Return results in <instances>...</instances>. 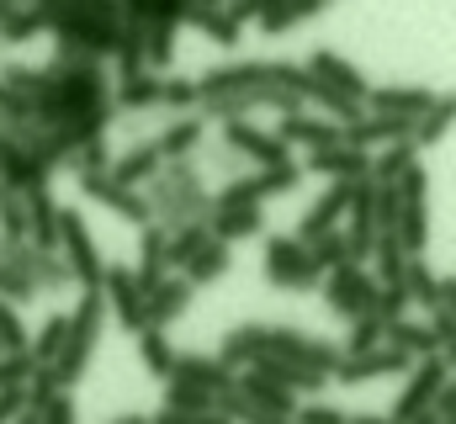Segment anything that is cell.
Returning a JSON list of instances; mask_svg holds the SVG:
<instances>
[{
  "label": "cell",
  "instance_id": "obj_25",
  "mask_svg": "<svg viewBox=\"0 0 456 424\" xmlns=\"http://www.w3.org/2000/svg\"><path fill=\"white\" fill-rule=\"evenodd\" d=\"M186 27H197L208 43H218L228 53L244 43V27L228 16V5H218V0H186Z\"/></svg>",
  "mask_w": 456,
  "mask_h": 424
},
{
  "label": "cell",
  "instance_id": "obj_37",
  "mask_svg": "<svg viewBox=\"0 0 456 424\" xmlns=\"http://www.w3.org/2000/svg\"><path fill=\"white\" fill-rule=\"evenodd\" d=\"M414 165H419V149H414V143L377 149V154H371V181H377V186H398V181H403Z\"/></svg>",
  "mask_w": 456,
  "mask_h": 424
},
{
  "label": "cell",
  "instance_id": "obj_21",
  "mask_svg": "<svg viewBox=\"0 0 456 424\" xmlns=\"http://www.w3.org/2000/svg\"><path fill=\"white\" fill-rule=\"evenodd\" d=\"M436 102V91L430 86H371V96H366V111H377V117H403V122H419L425 111Z\"/></svg>",
  "mask_w": 456,
  "mask_h": 424
},
{
  "label": "cell",
  "instance_id": "obj_63",
  "mask_svg": "<svg viewBox=\"0 0 456 424\" xmlns=\"http://www.w3.org/2000/svg\"><path fill=\"white\" fill-rule=\"evenodd\" d=\"M16 424H43V414H32V409H27V414H21Z\"/></svg>",
  "mask_w": 456,
  "mask_h": 424
},
{
  "label": "cell",
  "instance_id": "obj_5",
  "mask_svg": "<svg viewBox=\"0 0 456 424\" xmlns=\"http://www.w3.org/2000/svg\"><path fill=\"white\" fill-rule=\"evenodd\" d=\"M59 260L69 265L75 287L80 292H102V276H107V255L91 233V223L80 217V208H59Z\"/></svg>",
  "mask_w": 456,
  "mask_h": 424
},
{
  "label": "cell",
  "instance_id": "obj_9",
  "mask_svg": "<svg viewBox=\"0 0 456 424\" xmlns=\"http://www.w3.org/2000/svg\"><path fill=\"white\" fill-rule=\"evenodd\" d=\"M297 181H303V165L297 159L292 165H276V170H244V175H233L228 186L213 192V202L218 208H265L271 197L297 192Z\"/></svg>",
  "mask_w": 456,
  "mask_h": 424
},
{
  "label": "cell",
  "instance_id": "obj_62",
  "mask_svg": "<svg viewBox=\"0 0 456 424\" xmlns=\"http://www.w3.org/2000/svg\"><path fill=\"white\" fill-rule=\"evenodd\" d=\"M441 361L452 366V377H456V345H452V350H441Z\"/></svg>",
  "mask_w": 456,
  "mask_h": 424
},
{
  "label": "cell",
  "instance_id": "obj_46",
  "mask_svg": "<svg viewBox=\"0 0 456 424\" xmlns=\"http://www.w3.org/2000/svg\"><path fill=\"white\" fill-rule=\"evenodd\" d=\"M37 32H48V27H43V16H37V5H11V16L0 21V43H11V48L32 43Z\"/></svg>",
  "mask_w": 456,
  "mask_h": 424
},
{
  "label": "cell",
  "instance_id": "obj_17",
  "mask_svg": "<svg viewBox=\"0 0 456 424\" xmlns=\"http://www.w3.org/2000/svg\"><path fill=\"white\" fill-rule=\"evenodd\" d=\"M350 197H355V186H324V192L308 202V212L292 223V239L314 244V239H324V233H340L345 212H350Z\"/></svg>",
  "mask_w": 456,
  "mask_h": 424
},
{
  "label": "cell",
  "instance_id": "obj_12",
  "mask_svg": "<svg viewBox=\"0 0 456 424\" xmlns=\"http://www.w3.org/2000/svg\"><path fill=\"white\" fill-rule=\"evenodd\" d=\"M102 303H107V318H117L127 334H143V287L133 276V265L122 260H107V276H102Z\"/></svg>",
  "mask_w": 456,
  "mask_h": 424
},
{
  "label": "cell",
  "instance_id": "obj_10",
  "mask_svg": "<svg viewBox=\"0 0 456 424\" xmlns=\"http://www.w3.org/2000/svg\"><path fill=\"white\" fill-rule=\"evenodd\" d=\"M218 143H224L244 170H276V165H292V149H287L271 127H260V122H224V127H218Z\"/></svg>",
  "mask_w": 456,
  "mask_h": 424
},
{
  "label": "cell",
  "instance_id": "obj_7",
  "mask_svg": "<svg viewBox=\"0 0 456 424\" xmlns=\"http://www.w3.org/2000/svg\"><path fill=\"white\" fill-rule=\"evenodd\" d=\"M393 233H398V244H403L409 260L430 249V170L425 165H414L398 181V228Z\"/></svg>",
  "mask_w": 456,
  "mask_h": 424
},
{
  "label": "cell",
  "instance_id": "obj_36",
  "mask_svg": "<svg viewBox=\"0 0 456 424\" xmlns=\"http://www.w3.org/2000/svg\"><path fill=\"white\" fill-rule=\"evenodd\" d=\"M138 355H143V371H149V377H159V382L175 377V355H181V350L170 345L165 329H143V334H138Z\"/></svg>",
  "mask_w": 456,
  "mask_h": 424
},
{
  "label": "cell",
  "instance_id": "obj_32",
  "mask_svg": "<svg viewBox=\"0 0 456 424\" xmlns=\"http://www.w3.org/2000/svg\"><path fill=\"white\" fill-rule=\"evenodd\" d=\"M456 127V91H436V102L430 111L414 122V149L425 154V149H436V143H446V133Z\"/></svg>",
  "mask_w": 456,
  "mask_h": 424
},
{
  "label": "cell",
  "instance_id": "obj_13",
  "mask_svg": "<svg viewBox=\"0 0 456 424\" xmlns=\"http://www.w3.org/2000/svg\"><path fill=\"white\" fill-rule=\"evenodd\" d=\"M414 371V361L403 355V350H393V345H377V350H366V355H340V366H335V387H366V382H382V377H409Z\"/></svg>",
  "mask_w": 456,
  "mask_h": 424
},
{
  "label": "cell",
  "instance_id": "obj_4",
  "mask_svg": "<svg viewBox=\"0 0 456 424\" xmlns=\"http://www.w3.org/2000/svg\"><path fill=\"white\" fill-rule=\"evenodd\" d=\"M102 329H107V303H102V292H80V303L69 308L64 350H59V361H53V382H59V393H75V387H80V377H86L91 361H96Z\"/></svg>",
  "mask_w": 456,
  "mask_h": 424
},
{
  "label": "cell",
  "instance_id": "obj_11",
  "mask_svg": "<svg viewBox=\"0 0 456 424\" xmlns=\"http://www.w3.org/2000/svg\"><path fill=\"white\" fill-rule=\"evenodd\" d=\"M324 308L330 318H345V323H355L361 314H371L377 308V276H371V265H340V271H330L324 276Z\"/></svg>",
  "mask_w": 456,
  "mask_h": 424
},
{
  "label": "cell",
  "instance_id": "obj_60",
  "mask_svg": "<svg viewBox=\"0 0 456 424\" xmlns=\"http://www.w3.org/2000/svg\"><path fill=\"white\" fill-rule=\"evenodd\" d=\"M350 424H393L387 414H350Z\"/></svg>",
  "mask_w": 456,
  "mask_h": 424
},
{
  "label": "cell",
  "instance_id": "obj_29",
  "mask_svg": "<svg viewBox=\"0 0 456 424\" xmlns=\"http://www.w3.org/2000/svg\"><path fill=\"white\" fill-rule=\"evenodd\" d=\"M324 11H330L324 0H260L255 27L271 32V37H281V32H292V27H303V21H314V16H324Z\"/></svg>",
  "mask_w": 456,
  "mask_h": 424
},
{
  "label": "cell",
  "instance_id": "obj_39",
  "mask_svg": "<svg viewBox=\"0 0 456 424\" xmlns=\"http://www.w3.org/2000/svg\"><path fill=\"white\" fill-rule=\"evenodd\" d=\"M112 64H117V80H133V75H149V69H143V27H138V21H122V27H117Z\"/></svg>",
  "mask_w": 456,
  "mask_h": 424
},
{
  "label": "cell",
  "instance_id": "obj_24",
  "mask_svg": "<svg viewBox=\"0 0 456 424\" xmlns=\"http://www.w3.org/2000/svg\"><path fill=\"white\" fill-rule=\"evenodd\" d=\"M154 143H159V154H165V165H175V159H197L202 154V143H208V122L191 111V117H170L159 133H149Z\"/></svg>",
  "mask_w": 456,
  "mask_h": 424
},
{
  "label": "cell",
  "instance_id": "obj_59",
  "mask_svg": "<svg viewBox=\"0 0 456 424\" xmlns=\"http://www.w3.org/2000/svg\"><path fill=\"white\" fill-rule=\"evenodd\" d=\"M441 308L456 318V276H441Z\"/></svg>",
  "mask_w": 456,
  "mask_h": 424
},
{
  "label": "cell",
  "instance_id": "obj_34",
  "mask_svg": "<svg viewBox=\"0 0 456 424\" xmlns=\"http://www.w3.org/2000/svg\"><path fill=\"white\" fill-rule=\"evenodd\" d=\"M208 233H213L218 244L255 239V233H265V212H260V208H218V212H213V223H208Z\"/></svg>",
  "mask_w": 456,
  "mask_h": 424
},
{
  "label": "cell",
  "instance_id": "obj_30",
  "mask_svg": "<svg viewBox=\"0 0 456 424\" xmlns=\"http://www.w3.org/2000/svg\"><path fill=\"white\" fill-rule=\"evenodd\" d=\"M112 106L122 111V117L159 111V106H165V75H133V80H112Z\"/></svg>",
  "mask_w": 456,
  "mask_h": 424
},
{
  "label": "cell",
  "instance_id": "obj_53",
  "mask_svg": "<svg viewBox=\"0 0 456 424\" xmlns=\"http://www.w3.org/2000/svg\"><path fill=\"white\" fill-rule=\"evenodd\" d=\"M32 355H0V387H27L32 382Z\"/></svg>",
  "mask_w": 456,
  "mask_h": 424
},
{
  "label": "cell",
  "instance_id": "obj_58",
  "mask_svg": "<svg viewBox=\"0 0 456 424\" xmlns=\"http://www.w3.org/2000/svg\"><path fill=\"white\" fill-rule=\"evenodd\" d=\"M43 424H75V398L64 393V398H59V404H53V409L43 414Z\"/></svg>",
  "mask_w": 456,
  "mask_h": 424
},
{
  "label": "cell",
  "instance_id": "obj_14",
  "mask_svg": "<svg viewBox=\"0 0 456 424\" xmlns=\"http://www.w3.org/2000/svg\"><path fill=\"white\" fill-rule=\"evenodd\" d=\"M287 149H308V154H319V149H340L345 143V127L340 122H330V117H319V111H287V117H276V127H271Z\"/></svg>",
  "mask_w": 456,
  "mask_h": 424
},
{
  "label": "cell",
  "instance_id": "obj_38",
  "mask_svg": "<svg viewBox=\"0 0 456 424\" xmlns=\"http://www.w3.org/2000/svg\"><path fill=\"white\" fill-rule=\"evenodd\" d=\"M366 265H377V271H371L377 287H403V265H409V255H403L398 233H377V249H371Z\"/></svg>",
  "mask_w": 456,
  "mask_h": 424
},
{
  "label": "cell",
  "instance_id": "obj_16",
  "mask_svg": "<svg viewBox=\"0 0 456 424\" xmlns=\"http://www.w3.org/2000/svg\"><path fill=\"white\" fill-rule=\"evenodd\" d=\"M80 197L96 202L102 212H112V217H122V223H133V228H149V223H154V217H149V202H143V192L117 186L112 175H80Z\"/></svg>",
  "mask_w": 456,
  "mask_h": 424
},
{
  "label": "cell",
  "instance_id": "obj_50",
  "mask_svg": "<svg viewBox=\"0 0 456 424\" xmlns=\"http://www.w3.org/2000/svg\"><path fill=\"white\" fill-rule=\"evenodd\" d=\"M112 159H117L112 143H107V138H91V143L75 154V165H69V170H75V175H107V170H112Z\"/></svg>",
  "mask_w": 456,
  "mask_h": 424
},
{
  "label": "cell",
  "instance_id": "obj_64",
  "mask_svg": "<svg viewBox=\"0 0 456 424\" xmlns=\"http://www.w3.org/2000/svg\"><path fill=\"white\" fill-rule=\"evenodd\" d=\"M409 424H441V420L436 414H419V420H409Z\"/></svg>",
  "mask_w": 456,
  "mask_h": 424
},
{
  "label": "cell",
  "instance_id": "obj_3",
  "mask_svg": "<svg viewBox=\"0 0 456 424\" xmlns=\"http://www.w3.org/2000/svg\"><path fill=\"white\" fill-rule=\"evenodd\" d=\"M143 202H149V217L165 228V233H181V228H197V223H213V192H208V170L202 159H175L165 165L149 186H143Z\"/></svg>",
  "mask_w": 456,
  "mask_h": 424
},
{
  "label": "cell",
  "instance_id": "obj_41",
  "mask_svg": "<svg viewBox=\"0 0 456 424\" xmlns=\"http://www.w3.org/2000/svg\"><path fill=\"white\" fill-rule=\"evenodd\" d=\"M213 244V233H208V223H197V228H181V233H170V244H165V265H170V276H181L202 249Z\"/></svg>",
  "mask_w": 456,
  "mask_h": 424
},
{
  "label": "cell",
  "instance_id": "obj_48",
  "mask_svg": "<svg viewBox=\"0 0 456 424\" xmlns=\"http://www.w3.org/2000/svg\"><path fill=\"white\" fill-rule=\"evenodd\" d=\"M0 244H27V202L0 192Z\"/></svg>",
  "mask_w": 456,
  "mask_h": 424
},
{
  "label": "cell",
  "instance_id": "obj_44",
  "mask_svg": "<svg viewBox=\"0 0 456 424\" xmlns=\"http://www.w3.org/2000/svg\"><path fill=\"white\" fill-rule=\"evenodd\" d=\"M377 345H387V323H382L377 314H361L350 329H345L340 355H366V350H377Z\"/></svg>",
  "mask_w": 456,
  "mask_h": 424
},
{
  "label": "cell",
  "instance_id": "obj_51",
  "mask_svg": "<svg viewBox=\"0 0 456 424\" xmlns=\"http://www.w3.org/2000/svg\"><path fill=\"white\" fill-rule=\"evenodd\" d=\"M409 308H414V303H409V292H403V287H382V292H377V308H371V314H377L382 323H387V329H393L398 318H409Z\"/></svg>",
  "mask_w": 456,
  "mask_h": 424
},
{
  "label": "cell",
  "instance_id": "obj_61",
  "mask_svg": "<svg viewBox=\"0 0 456 424\" xmlns=\"http://www.w3.org/2000/svg\"><path fill=\"white\" fill-rule=\"evenodd\" d=\"M112 424H149V414H122V420H112Z\"/></svg>",
  "mask_w": 456,
  "mask_h": 424
},
{
  "label": "cell",
  "instance_id": "obj_54",
  "mask_svg": "<svg viewBox=\"0 0 456 424\" xmlns=\"http://www.w3.org/2000/svg\"><path fill=\"white\" fill-rule=\"evenodd\" d=\"M393 228H398V186H377V233H393Z\"/></svg>",
  "mask_w": 456,
  "mask_h": 424
},
{
  "label": "cell",
  "instance_id": "obj_56",
  "mask_svg": "<svg viewBox=\"0 0 456 424\" xmlns=\"http://www.w3.org/2000/svg\"><path fill=\"white\" fill-rule=\"evenodd\" d=\"M425 323L436 329V339H441V350H452V345H456V318L446 314V308H436V314H425Z\"/></svg>",
  "mask_w": 456,
  "mask_h": 424
},
{
  "label": "cell",
  "instance_id": "obj_52",
  "mask_svg": "<svg viewBox=\"0 0 456 424\" xmlns=\"http://www.w3.org/2000/svg\"><path fill=\"white\" fill-rule=\"evenodd\" d=\"M292 424H350V414H345L340 404H324V398H314V404H297Z\"/></svg>",
  "mask_w": 456,
  "mask_h": 424
},
{
  "label": "cell",
  "instance_id": "obj_22",
  "mask_svg": "<svg viewBox=\"0 0 456 424\" xmlns=\"http://www.w3.org/2000/svg\"><path fill=\"white\" fill-rule=\"evenodd\" d=\"M191 298H197V287H191L186 276H165V281H159V287L143 298V323L170 334V323H175V318L191 308Z\"/></svg>",
  "mask_w": 456,
  "mask_h": 424
},
{
  "label": "cell",
  "instance_id": "obj_47",
  "mask_svg": "<svg viewBox=\"0 0 456 424\" xmlns=\"http://www.w3.org/2000/svg\"><path fill=\"white\" fill-rule=\"evenodd\" d=\"M27 350H32V329H27L21 308L0 303V355H27Z\"/></svg>",
  "mask_w": 456,
  "mask_h": 424
},
{
  "label": "cell",
  "instance_id": "obj_19",
  "mask_svg": "<svg viewBox=\"0 0 456 424\" xmlns=\"http://www.w3.org/2000/svg\"><path fill=\"white\" fill-rule=\"evenodd\" d=\"M303 170L324 175L330 186H361V181H371V154L340 143V149H319V154H308V159H303Z\"/></svg>",
  "mask_w": 456,
  "mask_h": 424
},
{
  "label": "cell",
  "instance_id": "obj_8",
  "mask_svg": "<svg viewBox=\"0 0 456 424\" xmlns=\"http://www.w3.org/2000/svg\"><path fill=\"white\" fill-rule=\"evenodd\" d=\"M446 382H452V366H446L441 355L414 361V371L403 377V387H398V398H393L387 420H393V424H409V420H419V414H436V404H441Z\"/></svg>",
  "mask_w": 456,
  "mask_h": 424
},
{
  "label": "cell",
  "instance_id": "obj_45",
  "mask_svg": "<svg viewBox=\"0 0 456 424\" xmlns=\"http://www.w3.org/2000/svg\"><path fill=\"white\" fill-rule=\"evenodd\" d=\"M213 393H202V387H186V382H165V393H159V409H170V414H213Z\"/></svg>",
  "mask_w": 456,
  "mask_h": 424
},
{
  "label": "cell",
  "instance_id": "obj_26",
  "mask_svg": "<svg viewBox=\"0 0 456 424\" xmlns=\"http://www.w3.org/2000/svg\"><path fill=\"white\" fill-rule=\"evenodd\" d=\"M233 393L244 398V404H255L260 414H271V420H292L297 414V393H287V387H276V382H265V377H255V371H239L233 377Z\"/></svg>",
  "mask_w": 456,
  "mask_h": 424
},
{
  "label": "cell",
  "instance_id": "obj_57",
  "mask_svg": "<svg viewBox=\"0 0 456 424\" xmlns=\"http://www.w3.org/2000/svg\"><path fill=\"white\" fill-rule=\"evenodd\" d=\"M436 420H441V424H456V377L446 382V393H441V404H436Z\"/></svg>",
  "mask_w": 456,
  "mask_h": 424
},
{
  "label": "cell",
  "instance_id": "obj_15",
  "mask_svg": "<svg viewBox=\"0 0 456 424\" xmlns=\"http://www.w3.org/2000/svg\"><path fill=\"white\" fill-rule=\"evenodd\" d=\"M303 69H308L319 86H330L335 96H345V102H355V106H366V96H371V80H366L345 53H335V48H314Z\"/></svg>",
  "mask_w": 456,
  "mask_h": 424
},
{
  "label": "cell",
  "instance_id": "obj_18",
  "mask_svg": "<svg viewBox=\"0 0 456 424\" xmlns=\"http://www.w3.org/2000/svg\"><path fill=\"white\" fill-rule=\"evenodd\" d=\"M48 170L11 138V133H0V192H11V197H32V192H48Z\"/></svg>",
  "mask_w": 456,
  "mask_h": 424
},
{
  "label": "cell",
  "instance_id": "obj_40",
  "mask_svg": "<svg viewBox=\"0 0 456 424\" xmlns=\"http://www.w3.org/2000/svg\"><path fill=\"white\" fill-rule=\"evenodd\" d=\"M175 21H154V27H143V69L149 75H165L170 69V59H175Z\"/></svg>",
  "mask_w": 456,
  "mask_h": 424
},
{
  "label": "cell",
  "instance_id": "obj_28",
  "mask_svg": "<svg viewBox=\"0 0 456 424\" xmlns=\"http://www.w3.org/2000/svg\"><path fill=\"white\" fill-rule=\"evenodd\" d=\"M244 371H255V377H265V382H276V387H287V393H324L330 387V377H319V371H308V366H292V361H281V355H255Z\"/></svg>",
  "mask_w": 456,
  "mask_h": 424
},
{
  "label": "cell",
  "instance_id": "obj_49",
  "mask_svg": "<svg viewBox=\"0 0 456 424\" xmlns=\"http://www.w3.org/2000/svg\"><path fill=\"white\" fill-rule=\"evenodd\" d=\"M308 255H314V265L330 276V271H340V265H350V249H345V233H324V239H314L308 244Z\"/></svg>",
  "mask_w": 456,
  "mask_h": 424
},
{
  "label": "cell",
  "instance_id": "obj_1",
  "mask_svg": "<svg viewBox=\"0 0 456 424\" xmlns=\"http://www.w3.org/2000/svg\"><path fill=\"white\" fill-rule=\"evenodd\" d=\"M0 86L21 91L32 102L37 127L48 133H75V143L86 149L91 138H107L117 106H112V75L96 59H80L69 48H59L43 69L37 64H0Z\"/></svg>",
  "mask_w": 456,
  "mask_h": 424
},
{
  "label": "cell",
  "instance_id": "obj_42",
  "mask_svg": "<svg viewBox=\"0 0 456 424\" xmlns=\"http://www.w3.org/2000/svg\"><path fill=\"white\" fill-rule=\"evenodd\" d=\"M64 334H69V314H48L37 323V334H32V366H53L59 361V350H64Z\"/></svg>",
  "mask_w": 456,
  "mask_h": 424
},
{
  "label": "cell",
  "instance_id": "obj_31",
  "mask_svg": "<svg viewBox=\"0 0 456 424\" xmlns=\"http://www.w3.org/2000/svg\"><path fill=\"white\" fill-rule=\"evenodd\" d=\"M21 202H27V244L59 255V202H53V192H32Z\"/></svg>",
  "mask_w": 456,
  "mask_h": 424
},
{
  "label": "cell",
  "instance_id": "obj_43",
  "mask_svg": "<svg viewBox=\"0 0 456 424\" xmlns=\"http://www.w3.org/2000/svg\"><path fill=\"white\" fill-rule=\"evenodd\" d=\"M228 265H233L228 244H218V239H213V244H208V249H202V255L181 271V276H186L191 287H213V281H224V276H228Z\"/></svg>",
  "mask_w": 456,
  "mask_h": 424
},
{
  "label": "cell",
  "instance_id": "obj_55",
  "mask_svg": "<svg viewBox=\"0 0 456 424\" xmlns=\"http://www.w3.org/2000/svg\"><path fill=\"white\" fill-rule=\"evenodd\" d=\"M149 424H228V420L218 414V409H213V414H170V409H154Z\"/></svg>",
  "mask_w": 456,
  "mask_h": 424
},
{
  "label": "cell",
  "instance_id": "obj_23",
  "mask_svg": "<svg viewBox=\"0 0 456 424\" xmlns=\"http://www.w3.org/2000/svg\"><path fill=\"white\" fill-rule=\"evenodd\" d=\"M233 377H239V371H228L218 355L181 350V355H175V377H170V382H186V387H202V393H213V398H218V393L233 387Z\"/></svg>",
  "mask_w": 456,
  "mask_h": 424
},
{
  "label": "cell",
  "instance_id": "obj_20",
  "mask_svg": "<svg viewBox=\"0 0 456 424\" xmlns=\"http://www.w3.org/2000/svg\"><path fill=\"white\" fill-rule=\"evenodd\" d=\"M159 170H165V154H159V143H154V138H138V143H127V149L117 154L107 175H112L117 186H127V192H143V186H149Z\"/></svg>",
  "mask_w": 456,
  "mask_h": 424
},
{
  "label": "cell",
  "instance_id": "obj_27",
  "mask_svg": "<svg viewBox=\"0 0 456 424\" xmlns=\"http://www.w3.org/2000/svg\"><path fill=\"white\" fill-rule=\"evenodd\" d=\"M165 244H170V233L159 228V223H149V228H138V255H133V276H138V287H143V298L170 276V265H165Z\"/></svg>",
  "mask_w": 456,
  "mask_h": 424
},
{
  "label": "cell",
  "instance_id": "obj_35",
  "mask_svg": "<svg viewBox=\"0 0 456 424\" xmlns=\"http://www.w3.org/2000/svg\"><path fill=\"white\" fill-rule=\"evenodd\" d=\"M403 292H409V303H414V308H425V314H436V308H441V276L430 271V260H425V255H414V260L403 265Z\"/></svg>",
  "mask_w": 456,
  "mask_h": 424
},
{
  "label": "cell",
  "instance_id": "obj_6",
  "mask_svg": "<svg viewBox=\"0 0 456 424\" xmlns=\"http://www.w3.org/2000/svg\"><path fill=\"white\" fill-rule=\"evenodd\" d=\"M265 281L276 292H319L324 287V271L314 265L308 244L292 239V233H265Z\"/></svg>",
  "mask_w": 456,
  "mask_h": 424
},
{
  "label": "cell",
  "instance_id": "obj_33",
  "mask_svg": "<svg viewBox=\"0 0 456 424\" xmlns=\"http://www.w3.org/2000/svg\"><path fill=\"white\" fill-rule=\"evenodd\" d=\"M387 345L403 350L409 361H430V355H441V339H436V329H430L425 318H398V323L387 329Z\"/></svg>",
  "mask_w": 456,
  "mask_h": 424
},
{
  "label": "cell",
  "instance_id": "obj_2",
  "mask_svg": "<svg viewBox=\"0 0 456 424\" xmlns=\"http://www.w3.org/2000/svg\"><path fill=\"white\" fill-rule=\"evenodd\" d=\"M43 27L59 37V48L107 64L117 48V27H122V5L117 0H37Z\"/></svg>",
  "mask_w": 456,
  "mask_h": 424
}]
</instances>
